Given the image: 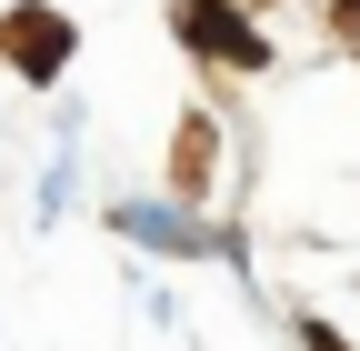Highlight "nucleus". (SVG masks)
I'll return each mask as SVG.
<instances>
[{"label": "nucleus", "mask_w": 360, "mask_h": 351, "mask_svg": "<svg viewBox=\"0 0 360 351\" xmlns=\"http://www.w3.org/2000/svg\"><path fill=\"white\" fill-rule=\"evenodd\" d=\"M180 30H191L210 61H231V70H260V61H270V51H260V30H250V20H231L220 0H180Z\"/></svg>", "instance_id": "nucleus-1"}, {"label": "nucleus", "mask_w": 360, "mask_h": 351, "mask_svg": "<svg viewBox=\"0 0 360 351\" xmlns=\"http://www.w3.org/2000/svg\"><path fill=\"white\" fill-rule=\"evenodd\" d=\"M310 351H340V341H330V321H310Z\"/></svg>", "instance_id": "nucleus-2"}]
</instances>
